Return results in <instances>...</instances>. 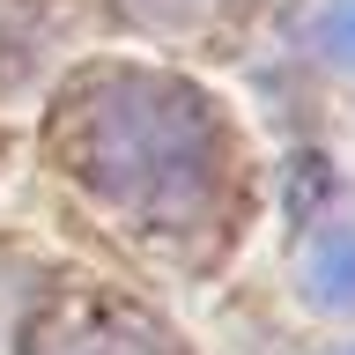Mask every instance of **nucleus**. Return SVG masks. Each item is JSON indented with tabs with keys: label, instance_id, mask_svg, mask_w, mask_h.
Segmentation results:
<instances>
[{
	"label": "nucleus",
	"instance_id": "1",
	"mask_svg": "<svg viewBox=\"0 0 355 355\" xmlns=\"http://www.w3.org/2000/svg\"><path fill=\"white\" fill-rule=\"evenodd\" d=\"M52 148L96 200L141 222H200L222 185L207 96L171 74H89L60 96Z\"/></svg>",
	"mask_w": 355,
	"mask_h": 355
},
{
	"label": "nucleus",
	"instance_id": "2",
	"mask_svg": "<svg viewBox=\"0 0 355 355\" xmlns=\"http://www.w3.org/2000/svg\"><path fill=\"white\" fill-rule=\"evenodd\" d=\"M30 355H171V348L141 311L74 296V304H52L30 326Z\"/></svg>",
	"mask_w": 355,
	"mask_h": 355
},
{
	"label": "nucleus",
	"instance_id": "3",
	"mask_svg": "<svg viewBox=\"0 0 355 355\" xmlns=\"http://www.w3.org/2000/svg\"><path fill=\"white\" fill-rule=\"evenodd\" d=\"M311 296L326 311H355V237L348 230H326L311 244Z\"/></svg>",
	"mask_w": 355,
	"mask_h": 355
},
{
	"label": "nucleus",
	"instance_id": "4",
	"mask_svg": "<svg viewBox=\"0 0 355 355\" xmlns=\"http://www.w3.org/2000/svg\"><path fill=\"white\" fill-rule=\"evenodd\" d=\"M318 37H326V52L340 67H355V0H333L326 22H318Z\"/></svg>",
	"mask_w": 355,
	"mask_h": 355
},
{
	"label": "nucleus",
	"instance_id": "5",
	"mask_svg": "<svg viewBox=\"0 0 355 355\" xmlns=\"http://www.w3.org/2000/svg\"><path fill=\"white\" fill-rule=\"evenodd\" d=\"M340 355H355V348H340Z\"/></svg>",
	"mask_w": 355,
	"mask_h": 355
}]
</instances>
